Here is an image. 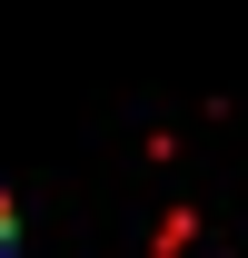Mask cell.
<instances>
[{
	"label": "cell",
	"mask_w": 248,
	"mask_h": 258,
	"mask_svg": "<svg viewBox=\"0 0 248 258\" xmlns=\"http://www.w3.org/2000/svg\"><path fill=\"white\" fill-rule=\"evenodd\" d=\"M0 258H10V199H0Z\"/></svg>",
	"instance_id": "7a4b0ae2"
},
{
	"label": "cell",
	"mask_w": 248,
	"mask_h": 258,
	"mask_svg": "<svg viewBox=\"0 0 248 258\" xmlns=\"http://www.w3.org/2000/svg\"><path fill=\"white\" fill-rule=\"evenodd\" d=\"M189 238H199V219H189V209H169V219H159V248H149V258H179Z\"/></svg>",
	"instance_id": "6da1fadb"
}]
</instances>
